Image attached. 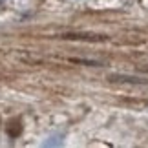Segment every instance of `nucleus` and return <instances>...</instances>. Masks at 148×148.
Here are the masks:
<instances>
[{
    "label": "nucleus",
    "instance_id": "1",
    "mask_svg": "<svg viewBox=\"0 0 148 148\" xmlns=\"http://www.w3.org/2000/svg\"><path fill=\"white\" fill-rule=\"evenodd\" d=\"M108 81H112V82H130V84H145L146 82L145 79L132 77V75H121V73H112V75H108Z\"/></svg>",
    "mask_w": 148,
    "mask_h": 148
},
{
    "label": "nucleus",
    "instance_id": "2",
    "mask_svg": "<svg viewBox=\"0 0 148 148\" xmlns=\"http://www.w3.org/2000/svg\"><path fill=\"white\" fill-rule=\"evenodd\" d=\"M5 132H8L9 137H18V135L22 134V121L20 119H11V121L8 123V126H5Z\"/></svg>",
    "mask_w": 148,
    "mask_h": 148
},
{
    "label": "nucleus",
    "instance_id": "3",
    "mask_svg": "<svg viewBox=\"0 0 148 148\" xmlns=\"http://www.w3.org/2000/svg\"><path fill=\"white\" fill-rule=\"evenodd\" d=\"M62 38H68V40H88V42H101L104 40V37H97V35H75V33H68Z\"/></svg>",
    "mask_w": 148,
    "mask_h": 148
},
{
    "label": "nucleus",
    "instance_id": "4",
    "mask_svg": "<svg viewBox=\"0 0 148 148\" xmlns=\"http://www.w3.org/2000/svg\"><path fill=\"white\" fill-rule=\"evenodd\" d=\"M73 64H84V66H101V62L97 60H86V59H70Z\"/></svg>",
    "mask_w": 148,
    "mask_h": 148
}]
</instances>
